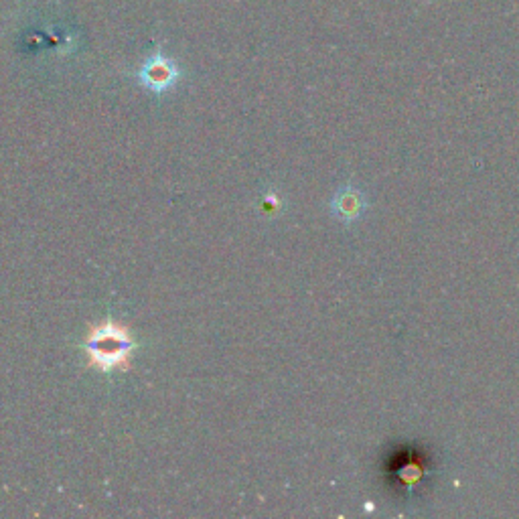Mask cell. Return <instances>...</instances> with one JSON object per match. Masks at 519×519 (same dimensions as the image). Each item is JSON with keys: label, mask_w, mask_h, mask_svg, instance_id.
<instances>
[{"label": "cell", "mask_w": 519, "mask_h": 519, "mask_svg": "<svg viewBox=\"0 0 519 519\" xmlns=\"http://www.w3.org/2000/svg\"><path fill=\"white\" fill-rule=\"evenodd\" d=\"M136 347L138 345L130 335V329L114 319H106L94 325L84 341L88 365L100 369L102 374L116 372V369H124L126 372Z\"/></svg>", "instance_id": "obj_1"}, {"label": "cell", "mask_w": 519, "mask_h": 519, "mask_svg": "<svg viewBox=\"0 0 519 519\" xmlns=\"http://www.w3.org/2000/svg\"><path fill=\"white\" fill-rule=\"evenodd\" d=\"M365 207L367 199L363 191H359L353 185H343L341 189H337L331 201V213L339 221H343V224H353V221H357L365 213Z\"/></svg>", "instance_id": "obj_2"}, {"label": "cell", "mask_w": 519, "mask_h": 519, "mask_svg": "<svg viewBox=\"0 0 519 519\" xmlns=\"http://www.w3.org/2000/svg\"><path fill=\"white\" fill-rule=\"evenodd\" d=\"M177 78H179V71L175 69V65L167 59H161V57L148 63L140 73L142 84L148 90H153L157 94H163V92L171 90L175 86Z\"/></svg>", "instance_id": "obj_3"}]
</instances>
